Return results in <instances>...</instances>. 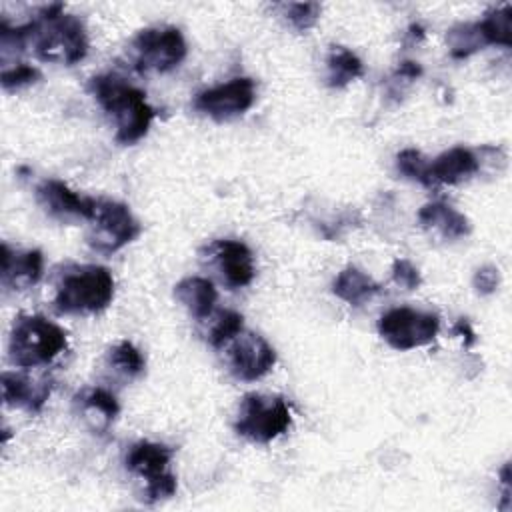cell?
Instances as JSON below:
<instances>
[{
  "instance_id": "obj_27",
  "label": "cell",
  "mask_w": 512,
  "mask_h": 512,
  "mask_svg": "<svg viewBox=\"0 0 512 512\" xmlns=\"http://www.w3.org/2000/svg\"><path fill=\"white\" fill-rule=\"evenodd\" d=\"M280 10L292 28L304 32L318 22L322 6L318 2H288L280 4Z\"/></svg>"
},
{
  "instance_id": "obj_7",
  "label": "cell",
  "mask_w": 512,
  "mask_h": 512,
  "mask_svg": "<svg viewBox=\"0 0 512 512\" xmlns=\"http://www.w3.org/2000/svg\"><path fill=\"white\" fill-rule=\"evenodd\" d=\"M132 62L140 72H170L186 58V40L176 26L140 30L132 44Z\"/></svg>"
},
{
  "instance_id": "obj_14",
  "label": "cell",
  "mask_w": 512,
  "mask_h": 512,
  "mask_svg": "<svg viewBox=\"0 0 512 512\" xmlns=\"http://www.w3.org/2000/svg\"><path fill=\"white\" fill-rule=\"evenodd\" d=\"M44 272V256L40 250L10 248L6 242L0 248L2 286L10 290H26L38 284Z\"/></svg>"
},
{
  "instance_id": "obj_21",
  "label": "cell",
  "mask_w": 512,
  "mask_h": 512,
  "mask_svg": "<svg viewBox=\"0 0 512 512\" xmlns=\"http://www.w3.org/2000/svg\"><path fill=\"white\" fill-rule=\"evenodd\" d=\"M242 330H244L242 314L226 308L224 310L214 308L206 318L200 320V334L214 348H224Z\"/></svg>"
},
{
  "instance_id": "obj_20",
  "label": "cell",
  "mask_w": 512,
  "mask_h": 512,
  "mask_svg": "<svg viewBox=\"0 0 512 512\" xmlns=\"http://www.w3.org/2000/svg\"><path fill=\"white\" fill-rule=\"evenodd\" d=\"M332 292L340 300H344L352 306H360L380 292V284L374 278H370L366 272H362L360 268L346 266L334 278Z\"/></svg>"
},
{
  "instance_id": "obj_5",
  "label": "cell",
  "mask_w": 512,
  "mask_h": 512,
  "mask_svg": "<svg viewBox=\"0 0 512 512\" xmlns=\"http://www.w3.org/2000/svg\"><path fill=\"white\" fill-rule=\"evenodd\" d=\"M292 416L282 396L246 394L238 406L234 430L252 442L268 444L290 428Z\"/></svg>"
},
{
  "instance_id": "obj_11",
  "label": "cell",
  "mask_w": 512,
  "mask_h": 512,
  "mask_svg": "<svg viewBox=\"0 0 512 512\" xmlns=\"http://www.w3.org/2000/svg\"><path fill=\"white\" fill-rule=\"evenodd\" d=\"M204 260L230 290L244 288L254 280L256 266L250 248L240 240L220 238L204 248Z\"/></svg>"
},
{
  "instance_id": "obj_10",
  "label": "cell",
  "mask_w": 512,
  "mask_h": 512,
  "mask_svg": "<svg viewBox=\"0 0 512 512\" xmlns=\"http://www.w3.org/2000/svg\"><path fill=\"white\" fill-rule=\"evenodd\" d=\"M226 366L238 380L252 382L262 378L276 364L274 348L260 336L250 330H242L226 346Z\"/></svg>"
},
{
  "instance_id": "obj_30",
  "label": "cell",
  "mask_w": 512,
  "mask_h": 512,
  "mask_svg": "<svg viewBox=\"0 0 512 512\" xmlns=\"http://www.w3.org/2000/svg\"><path fill=\"white\" fill-rule=\"evenodd\" d=\"M472 284H474L476 292L482 294V296H488V294L496 292V288H498V284H500V272H498V268L492 266V264L480 266V268L474 272Z\"/></svg>"
},
{
  "instance_id": "obj_16",
  "label": "cell",
  "mask_w": 512,
  "mask_h": 512,
  "mask_svg": "<svg viewBox=\"0 0 512 512\" xmlns=\"http://www.w3.org/2000/svg\"><path fill=\"white\" fill-rule=\"evenodd\" d=\"M172 454V448L166 444L140 440L130 446L126 454V468L128 472H132L134 476L142 478L148 484L170 472L168 464L172 460Z\"/></svg>"
},
{
  "instance_id": "obj_13",
  "label": "cell",
  "mask_w": 512,
  "mask_h": 512,
  "mask_svg": "<svg viewBox=\"0 0 512 512\" xmlns=\"http://www.w3.org/2000/svg\"><path fill=\"white\" fill-rule=\"evenodd\" d=\"M50 394L52 378L46 374H30L28 368L2 374V400L6 406L36 414L44 408Z\"/></svg>"
},
{
  "instance_id": "obj_12",
  "label": "cell",
  "mask_w": 512,
  "mask_h": 512,
  "mask_svg": "<svg viewBox=\"0 0 512 512\" xmlns=\"http://www.w3.org/2000/svg\"><path fill=\"white\" fill-rule=\"evenodd\" d=\"M36 202L40 204V208L50 216L56 218L60 222H68V220H88L92 216L96 198L90 196H82L78 192H74L68 184H64L62 180H42L36 190Z\"/></svg>"
},
{
  "instance_id": "obj_9",
  "label": "cell",
  "mask_w": 512,
  "mask_h": 512,
  "mask_svg": "<svg viewBox=\"0 0 512 512\" xmlns=\"http://www.w3.org/2000/svg\"><path fill=\"white\" fill-rule=\"evenodd\" d=\"M256 100V84L248 76L232 78L224 84L206 88L194 96V108L204 116L226 122L242 116Z\"/></svg>"
},
{
  "instance_id": "obj_1",
  "label": "cell",
  "mask_w": 512,
  "mask_h": 512,
  "mask_svg": "<svg viewBox=\"0 0 512 512\" xmlns=\"http://www.w3.org/2000/svg\"><path fill=\"white\" fill-rule=\"evenodd\" d=\"M88 90L112 118L116 142L130 146L148 134L156 112L140 88L118 74H98L90 78Z\"/></svg>"
},
{
  "instance_id": "obj_24",
  "label": "cell",
  "mask_w": 512,
  "mask_h": 512,
  "mask_svg": "<svg viewBox=\"0 0 512 512\" xmlns=\"http://www.w3.org/2000/svg\"><path fill=\"white\" fill-rule=\"evenodd\" d=\"M512 6L504 4L498 8H492L490 12L484 14L482 20H478V30L488 44H498V46H510L512 44Z\"/></svg>"
},
{
  "instance_id": "obj_17",
  "label": "cell",
  "mask_w": 512,
  "mask_h": 512,
  "mask_svg": "<svg viewBox=\"0 0 512 512\" xmlns=\"http://www.w3.org/2000/svg\"><path fill=\"white\" fill-rule=\"evenodd\" d=\"M480 170V160L474 150L464 146H454L438 154L430 162V178L440 184H460L472 178Z\"/></svg>"
},
{
  "instance_id": "obj_8",
  "label": "cell",
  "mask_w": 512,
  "mask_h": 512,
  "mask_svg": "<svg viewBox=\"0 0 512 512\" xmlns=\"http://www.w3.org/2000/svg\"><path fill=\"white\" fill-rule=\"evenodd\" d=\"M440 330V318L432 312L400 306L378 320L380 336L396 350H412L430 344Z\"/></svg>"
},
{
  "instance_id": "obj_15",
  "label": "cell",
  "mask_w": 512,
  "mask_h": 512,
  "mask_svg": "<svg viewBox=\"0 0 512 512\" xmlns=\"http://www.w3.org/2000/svg\"><path fill=\"white\" fill-rule=\"evenodd\" d=\"M74 404L82 422L96 434H104L120 412L116 396L100 386L84 388L82 392H78Z\"/></svg>"
},
{
  "instance_id": "obj_22",
  "label": "cell",
  "mask_w": 512,
  "mask_h": 512,
  "mask_svg": "<svg viewBox=\"0 0 512 512\" xmlns=\"http://www.w3.org/2000/svg\"><path fill=\"white\" fill-rule=\"evenodd\" d=\"M364 72L362 60L346 46H332L326 56V84L344 88Z\"/></svg>"
},
{
  "instance_id": "obj_3",
  "label": "cell",
  "mask_w": 512,
  "mask_h": 512,
  "mask_svg": "<svg viewBox=\"0 0 512 512\" xmlns=\"http://www.w3.org/2000/svg\"><path fill=\"white\" fill-rule=\"evenodd\" d=\"M114 300V276L100 264H68L54 282V308L60 314H96Z\"/></svg>"
},
{
  "instance_id": "obj_32",
  "label": "cell",
  "mask_w": 512,
  "mask_h": 512,
  "mask_svg": "<svg viewBox=\"0 0 512 512\" xmlns=\"http://www.w3.org/2000/svg\"><path fill=\"white\" fill-rule=\"evenodd\" d=\"M454 334H460L462 338H466V346H470V344H474V330H472V326H470V322L468 320H458L456 324H454Z\"/></svg>"
},
{
  "instance_id": "obj_31",
  "label": "cell",
  "mask_w": 512,
  "mask_h": 512,
  "mask_svg": "<svg viewBox=\"0 0 512 512\" xmlns=\"http://www.w3.org/2000/svg\"><path fill=\"white\" fill-rule=\"evenodd\" d=\"M420 74H422V66H420L418 62L404 60V62H400V66H398L394 78H400V80H404V82H412V80H416Z\"/></svg>"
},
{
  "instance_id": "obj_6",
  "label": "cell",
  "mask_w": 512,
  "mask_h": 512,
  "mask_svg": "<svg viewBox=\"0 0 512 512\" xmlns=\"http://www.w3.org/2000/svg\"><path fill=\"white\" fill-rule=\"evenodd\" d=\"M88 244L100 254H112L130 244L142 230L132 210L116 200L96 198L92 216L88 218Z\"/></svg>"
},
{
  "instance_id": "obj_18",
  "label": "cell",
  "mask_w": 512,
  "mask_h": 512,
  "mask_svg": "<svg viewBox=\"0 0 512 512\" xmlns=\"http://www.w3.org/2000/svg\"><path fill=\"white\" fill-rule=\"evenodd\" d=\"M176 300L188 310L190 316H194L198 322L206 318L218 300V292L214 288V282L202 276H186L174 286Z\"/></svg>"
},
{
  "instance_id": "obj_29",
  "label": "cell",
  "mask_w": 512,
  "mask_h": 512,
  "mask_svg": "<svg viewBox=\"0 0 512 512\" xmlns=\"http://www.w3.org/2000/svg\"><path fill=\"white\" fill-rule=\"evenodd\" d=\"M392 280L404 290H416L422 284L420 270L406 258H396L392 262Z\"/></svg>"
},
{
  "instance_id": "obj_2",
  "label": "cell",
  "mask_w": 512,
  "mask_h": 512,
  "mask_svg": "<svg viewBox=\"0 0 512 512\" xmlns=\"http://www.w3.org/2000/svg\"><path fill=\"white\" fill-rule=\"evenodd\" d=\"M32 20L30 44L34 54L50 64H76L88 52L84 22L74 14H64L62 4L44 6Z\"/></svg>"
},
{
  "instance_id": "obj_25",
  "label": "cell",
  "mask_w": 512,
  "mask_h": 512,
  "mask_svg": "<svg viewBox=\"0 0 512 512\" xmlns=\"http://www.w3.org/2000/svg\"><path fill=\"white\" fill-rule=\"evenodd\" d=\"M446 42H448L450 54L454 58H468L470 54H474V52H478L480 48L486 46L476 22L456 24L454 28L448 30Z\"/></svg>"
},
{
  "instance_id": "obj_28",
  "label": "cell",
  "mask_w": 512,
  "mask_h": 512,
  "mask_svg": "<svg viewBox=\"0 0 512 512\" xmlns=\"http://www.w3.org/2000/svg\"><path fill=\"white\" fill-rule=\"evenodd\" d=\"M42 78L40 70L32 64H24V62H16L12 66H4L2 68V76H0V84L4 90L12 92V90H20L24 86H30L34 82H38Z\"/></svg>"
},
{
  "instance_id": "obj_4",
  "label": "cell",
  "mask_w": 512,
  "mask_h": 512,
  "mask_svg": "<svg viewBox=\"0 0 512 512\" xmlns=\"http://www.w3.org/2000/svg\"><path fill=\"white\" fill-rule=\"evenodd\" d=\"M66 332L40 314L20 316L10 332L8 356L18 368L48 366L66 350Z\"/></svg>"
},
{
  "instance_id": "obj_19",
  "label": "cell",
  "mask_w": 512,
  "mask_h": 512,
  "mask_svg": "<svg viewBox=\"0 0 512 512\" xmlns=\"http://www.w3.org/2000/svg\"><path fill=\"white\" fill-rule=\"evenodd\" d=\"M418 222L424 228L440 232L444 238H462L468 236L472 226L470 220L456 208L444 202H428L418 210Z\"/></svg>"
},
{
  "instance_id": "obj_23",
  "label": "cell",
  "mask_w": 512,
  "mask_h": 512,
  "mask_svg": "<svg viewBox=\"0 0 512 512\" xmlns=\"http://www.w3.org/2000/svg\"><path fill=\"white\" fill-rule=\"evenodd\" d=\"M106 366L112 370L114 376L122 380H134L144 372L146 362L142 352L132 342L122 340L108 350Z\"/></svg>"
},
{
  "instance_id": "obj_26",
  "label": "cell",
  "mask_w": 512,
  "mask_h": 512,
  "mask_svg": "<svg viewBox=\"0 0 512 512\" xmlns=\"http://www.w3.org/2000/svg\"><path fill=\"white\" fill-rule=\"evenodd\" d=\"M396 168L402 176H406L414 182H420L422 186H428V188L434 186V182L430 178V162L416 148L400 150L396 156Z\"/></svg>"
}]
</instances>
